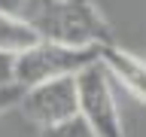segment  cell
I'll return each instance as SVG.
<instances>
[{
	"label": "cell",
	"mask_w": 146,
	"mask_h": 137,
	"mask_svg": "<svg viewBox=\"0 0 146 137\" xmlns=\"http://www.w3.org/2000/svg\"><path fill=\"white\" fill-rule=\"evenodd\" d=\"M40 40L70 49H107L113 31L94 0H36L25 12Z\"/></svg>",
	"instance_id": "cell-1"
},
{
	"label": "cell",
	"mask_w": 146,
	"mask_h": 137,
	"mask_svg": "<svg viewBox=\"0 0 146 137\" xmlns=\"http://www.w3.org/2000/svg\"><path fill=\"white\" fill-rule=\"evenodd\" d=\"M94 61H100V49H70L40 40L34 49L15 58V85L34 88L55 79H76Z\"/></svg>",
	"instance_id": "cell-2"
},
{
	"label": "cell",
	"mask_w": 146,
	"mask_h": 137,
	"mask_svg": "<svg viewBox=\"0 0 146 137\" xmlns=\"http://www.w3.org/2000/svg\"><path fill=\"white\" fill-rule=\"evenodd\" d=\"M76 98H79V116L91 125L98 137H125L122 113L113 94V76L100 61H94L76 76Z\"/></svg>",
	"instance_id": "cell-3"
},
{
	"label": "cell",
	"mask_w": 146,
	"mask_h": 137,
	"mask_svg": "<svg viewBox=\"0 0 146 137\" xmlns=\"http://www.w3.org/2000/svg\"><path fill=\"white\" fill-rule=\"evenodd\" d=\"M18 110L40 128H49V125L64 122V119H73L79 113L76 79H55V82H43V85L25 88Z\"/></svg>",
	"instance_id": "cell-4"
},
{
	"label": "cell",
	"mask_w": 146,
	"mask_h": 137,
	"mask_svg": "<svg viewBox=\"0 0 146 137\" xmlns=\"http://www.w3.org/2000/svg\"><path fill=\"white\" fill-rule=\"evenodd\" d=\"M100 64L110 70L113 82H122L134 98H140L146 104V61L143 58H137L134 52L119 49V46H107V49H100Z\"/></svg>",
	"instance_id": "cell-5"
},
{
	"label": "cell",
	"mask_w": 146,
	"mask_h": 137,
	"mask_svg": "<svg viewBox=\"0 0 146 137\" xmlns=\"http://www.w3.org/2000/svg\"><path fill=\"white\" fill-rule=\"evenodd\" d=\"M40 43L36 27L27 21L25 15H6L0 12V49L6 55H25L27 49H34Z\"/></svg>",
	"instance_id": "cell-6"
},
{
	"label": "cell",
	"mask_w": 146,
	"mask_h": 137,
	"mask_svg": "<svg viewBox=\"0 0 146 137\" xmlns=\"http://www.w3.org/2000/svg\"><path fill=\"white\" fill-rule=\"evenodd\" d=\"M43 137H98V134H94L91 125L76 113L73 119H64V122H58V125L43 128Z\"/></svg>",
	"instance_id": "cell-7"
},
{
	"label": "cell",
	"mask_w": 146,
	"mask_h": 137,
	"mask_svg": "<svg viewBox=\"0 0 146 137\" xmlns=\"http://www.w3.org/2000/svg\"><path fill=\"white\" fill-rule=\"evenodd\" d=\"M21 94H25V88L21 85H0V116L6 113V110H12V107H18L21 104Z\"/></svg>",
	"instance_id": "cell-8"
},
{
	"label": "cell",
	"mask_w": 146,
	"mask_h": 137,
	"mask_svg": "<svg viewBox=\"0 0 146 137\" xmlns=\"http://www.w3.org/2000/svg\"><path fill=\"white\" fill-rule=\"evenodd\" d=\"M15 82V55H6L0 49V85H12Z\"/></svg>",
	"instance_id": "cell-9"
},
{
	"label": "cell",
	"mask_w": 146,
	"mask_h": 137,
	"mask_svg": "<svg viewBox=\"0 0 146 137\" xmlns=\"http://www.w3.org/2000/svg\"><path fill=\"white\" fill-rule=\"evenodd\" d=\"M27 6H31V0H0V12H6V15H25Z\"/></svg>",
	"instance_id": "cell-10"
},
{
	"label": "cell",
	"mask_w": 146,
	"mask_h": 137,
	"mask_svg": "<svg viewBox=\"0 0 146 137\" xmlns=\"http://www.w3.org/2000/svg\"><path fill=\"white\" fill-rule=\"evenodd\" d=\"M31 3H36V0H31Z\"/></svg>",
	"instance_id": "cell-11"
}]
</instances>
